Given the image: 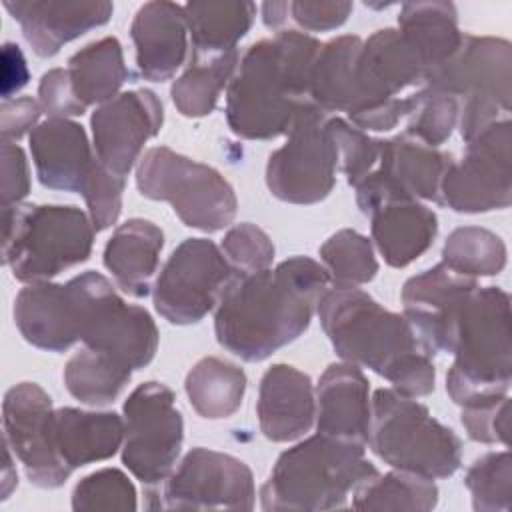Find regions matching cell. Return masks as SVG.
I'll return each instance as SVG.
<instances>
[{"label": "cell", "mask_w": 512, "mask_h": 512, "mask_svg": "<svg viewBox=\"0 0 512 512\" xmlns=\"http://www.w3.org/2000/svg\"><path fill=\"white\" fill-rule=\"evenodd\" d=\"M330 286L326 268L308 256L236 272L214 308L216 340L244 362H262L308 330Z\"/></svg>", "instance_id": "cell-1"}, {"label": "cell", "mask_w": 512, "mask_h": 512, "mask_svg": "<svg viewBox=\"0 0 512 512\" xmlns=\"http://www.w3.org/2000/svg\"><path fill=\"white\" fill-rule=\"evenodd\" d=\"M320 46V40L298 30H280L252 44L226 88L230 130L246 140L286 136L312 104L310 74Z\"/></svg>", "instance_id": "cell-2"}, {"label": "cell", "mask_w": 512, "mask_h": 512, "mask_svg": "<svg viewBox=\"0 0 512 512\" xmlns=\"http://www.w3.org/2000/svg\"><path fill=\"white\" fill-rule=\"evenodd\" d=\"M316 312L344 362L376 372L404 396L420 398L434 392L432 356L404 314L382 308L360 288H330Z\"/></svg>", "instance_id": "cell-3"}, {"label": "cell", "mask_w": 512, "mask_h": 512, "mask_svg": "<svg viewBox=\"0 0 512 512\" xmlns=\"http://www.w3.org/2000/svg\"><path fill=\"white\" fill-rule=\"evenodd\" d=\"M510 296L498 286H476L456 310L448 352L454 362L446 392L462 408L498 402L512 380Z\"/></svg>", "instance_id": "cell-4"}, {"label": "cell", "mask_w": 512, "mask_h": 512, "mask_svg": "<svg viewBox=\"0 0 512 512\" xmlns=\"http://www.w3.org/2000/svg\"><path fill=\"white\" fill-rule=\"evenodd\" d=\"M376 474L362 444L318 432L278 456L260 488V504L270 512L344 508Z\"/></svg>", "instance_id": "cell-5"}, {"label": "cell", "mask_w": 512, "mask_h": 512, "mask_svg": "<svg viewBox=\"0 0 512 512\" xmlns=\"http://www.w3.org/2000/svg\"><path fill=\"white\" fill-rule=\"evenodd\" d=\"M94 232L90 216L76 206H8L2 208V260L18 282H48L90 258Z\"/></svg>", "instance_id": "cell-6"}, {"label": "cell", "mask_w": 512, "mask_h": 512, "mask_svg": "<svg viewBox=\"0 0 512 512\" xmlns=\"http://www.w3.org/2000/svg\"><path fill=\"white\" fill-rule=\"evenodd\" d=\"M368 446L390 468L422 478H448L462 464V440L428 408L394 388H378Z\"/></svg>", "instance_id": "cell-7"}, {"label": "cell", "mask_w": 512, "mask_h": 512, "mask_svg": "<svg viewBox=\"0 0 512 512\" xmlns=\"http://www.w3.org/2000/svg\"><path fill=\"white\" fill-rule=\"evenodd\" d=\"M424 86L458 100V128L468 142L490 124L508 118L512 46L504 38L462 34L456 52L428 74Z\"/></svg>", "instance_id": "cell-8"}, {"label": "cell", "mask_w": 512, "mask_h": 512, "mask_svg": "<svg viewBox=\"0 0 512 512\" xmlns=\"http://www.w3.org/2000/svg\"><path fill=\"white\" fill-rule=\"evenodd\" d=\"M136 186L144 198L168 202L188 228L202 232L230 226L238 212L236 192L216 168L166 146L148 148L140 156Z\"/></svg>", "instance_id": "cell-9"}, {"label": "cell", "mask_w": 512, "mask_h": 512, "mask_svg": "<svg viewBox=\"0 0 512 512\" xmlns=\"http://www.w3.org/2000/svg\"><path fill=\"white\" fill-rule=\"evenodd\" d=\"M174 400L166 384L150 380L134 388L122 406V464L146 488L170 476L182 450L184 422Z\"/></svg>", "instance_id": "cell-10"}, {"label": "cell", "mask_w": 512, "mask_h": 512, "mask_svg": "<svg viewBox=\"0 0 512 512\" xmlns=\"http://www.w3.org/2000/svg\"><path fill=\"white\" fill-rule=\"evenodd\" d=\"M286 136V144L268 156V190L290 204L324 200L336 184L340 166L338 148L328 130V114L310 104Z\"/></svg>", "instance_id": "cell-11"}, {"label": "cell", "mask_w": 512, "mask_h": 512, "mask_svg": "<svg viewBox=\"0 0 512 512\" xmlns=\"http://www.w3.org/2000/svg\"><path fill=\"white\" fill-rule=\"evenodd\" d=\"M234 276L236 270L212 240L186 238L152 286L154 308L170 324H196L216 308Z\"/></svg>", "instance_id": "cell-12"}, {"label": "cell", "mask_w": 512, "mask_h": 512, "mask_svg": "<svg viewBox=\"0 0 512 512\" xmlns=\"http://www.w3.org/2000/svg\"><path fill=\"white\" fill-rule=\"evenodd\" d=\"M512 124L498 120L466 142L460 160L446 168L438 204L460 214L504 210L512 202Z\"/></svg>", "instance_id": "cell-13"}, {"label": "cell", "mask_w": 512, "mask_h": 512, "mask_svg": "<svg viewBox=\"0 0 512 512\" xmlns=\"http://www.w3.org/2000/svg\"><path fill=\"white\" fill-rule=\"evenodd\" d=\"M152 510H252L254 476L236 456L192 448L170 476L156 488H148Z\"/></svg>", "instance_id": "cell-14"}, {"label": "cell", "mask_w": 512, "mask_h": 512, "mask_svg": "<svg viewBox=\"0 0 512 512\" xmlns=\"http://www.w3.org/2000/svg\"><path fill=\"white\" fill-rule=\"evenodd\" d=\"M4 442L38 488H60L72 474L54 448V406L34 382L12 386L2 400Z\"/></svg>", "instance_id": "cell-15"}, {"label": "cell", "mask_w": 512, "mask_h": 512, "mask_svg": "<svg viewBox=\"0 0 512 512\" xmlns=\"http://www.w3.org/2000/svg\"><path fill=\"white\" fill-rule=\"evenodd\" d=\"M164 122V108L152 90H128L92 112V140L98 162L114 176L124 178L140 160L144 144Z\"/></svg>", "instance_id": "cell-16"}, {"label": "cell", "mask_w": 512, "mask_h": 512, "mask_svg": "<svg viewBox=\"0 0 512 512\" xmlns=\"http://www.w3.org/2000/svg\"><path fill=\"white\" fill-rule=\"evenodd\" d=\"M82 282H38L24 286L14 300V324L34 348L66 352L80 342Z\"/></svg>", "instance_id": "cell-17"}, {"label": "cell", "mask_w": 512, "mask_h": 512, "mask_svg": "<svg viewBox=\"0 0 512 512\" xmlns=\"http://www.w3.org/2000/svg\"><path fill=\"white\" fill-rule=\"evenodd\" d=\"M476 286L474 278L454 274L442 262L404 282V318L430 356L448 352L456 310Z\"/></svg>", "instance_id": "cell-18"}, {"label": "cell", "mask_w": 512, "mask_h": 512, "mask_svg": "<svg viewBox=\"0 0 512 512\" xmlns=\"http://www.w3.org/2000/svg\"><path fill=\"white\" fill-rule=\"evenodd\" d=\"M426 76L428 66L422 54L398 28H382L368 40H362L356 60V78L366 98L362 112L398 98L410 86H424Z\"/></svg>", "instance_id": "cell-19"}, {"label": "cell", "mask_w": 512, "mask_h": 512, "mask_svg": "<svg viewBox=\"0 0 512 512\" xmlns=\"http://www.w3.org/2000/svg\"><path fill=\"white\" fill-rule=\"evenodd\" d=\"M30 152L42 186L84 194L100 162L86 130L70 118H48L30 132Z\"/></svg>", "instance_id": "cell-20"}, {"label": "cell", "mask_w": 512, "mask_h": 512, "mask_svg": "<svg viewBox=\"0 0 512 512\" xmlns=\"http://www.w3.org/2000/svg\"><path fill=\"white\" fill-rule=\"evenodd\" d=\"M4 8L20 24L32 50L50 58L60 48L92 28L104 26L114 6L110 2L76 0H4Z\"/></svg>", "instance_id": "cell-21"}, {"label": "cell", "mask_w": 512, "mask_h": 512, "mask_svg": "<svg viewBox=\"0 0 512 512\" xmlns=\"http://www.w3.org/2000/svg\"><path fill=\"white\" fill-rule=\"evenodd\" d=\"M316 430L320 434L366 446L370 432V384L350 364H330L316 386Z\"/></svg>", "instance_id": "cell-22"}, {"label": "cell", "mask_w": 512, "mask_h": 512, "mask_svg": "<svg viewBox=\"0 0 512 512\" xmlns=\"http://www.w3.org/2000/svg\"><path fill=\"white\" fill-rule=\"evenodd\" d=\"M136 66L144 80H170L188 54V26L184 6L168 0L146 2L138 8L130 28Z\"/></svg>", "instance_id": "cell-23"}, {"label": "cell", "mask_w": 512, "mask_h": 512, "mask_svg": "<svg viewBox=\"0 0 512 512\" xmlns=\"http://www.w3.org/2000/svg\"><path fill=\"white\" fill-rule=\"evenodd\" d=\"M258 424L272 442L304 436L316 418V394L308 374L290 364L270 366L258 390Z\"/></svg>", "instance_id": "cell-24"}, {"label": "cell", "mask_w": 512, "mask_h": 512, "mask_svg": "<svg viewBox=\"0 0 512 512\" xmlns=\"http://www.w3.org/2000/svg\"><path fill=\"white\" fill-rule=\"evenodd\" d=\"M452 160V154L426 146L402 132L394 138L380 140V158L370 174L398 196L438 202L440 180Z\"/></svg>", "instance_id": "cell-25"}, {"label": "cell", "mask_w": 512, "mask_h": 512, "mask_svg": "<svg viewBox=\"0 0 512 512\" xmlns=\"http://www.w3.org/2000/svg\"><path fill=\"white\" fill-rule=\"evenodd\" d=\"M372 240L384 262L404 268L420 258L438 234L436 214L414 198L390 200L368 214Z\"/></svg>", "instance_id": "cell-26"}, {"label": "cell", "mask_w": 512, "mask_h": 512, "mask_svg": "<svg viewBox=\"0 0 512 512\" xmlns=\"http://www.w3.org/2000/svg\"><path fill=\"white\" fill-rule=\"evenodd\" d=\"M162 246L160 226L144 218H130L112 232L102 260L124 294L144 298L152 292Z\"/></svg>", "instance_id": "cell-27"}, {"label": "cell", "mask_w": 512, "mask_h": 512, "mask_svg": "<svg viewBox=\"0 0 512 512\" xmlns=\"http://www.w3.org/2000/svg\"><path fill=\"white\" fill-rule=\"evenodd\" d=\"M122 442L124 420L116 412H90L70 406L54 410V448L72 472L112 458Z\"/></svg>", "instance_id": "cell-28"}, {"label": "cell", "mask_w": 512, "mask_h": 512, "mask_svg": "<svg viewBox=\"0 0 512 512\" xmlns=\"http://www.w3.org/2000/svg\"><path fill=\"white\" fill-rule=\"evenodd\" d=\"M360 36H338L320 46L310 74V100L322 112H346L348 118L366 108V98L356 78Z\"/></svg>", "instance_id": "cell-29"}, {"label": "cell", "mask_w": 512, "mask_h": 512, "mask_svg": "<svg viewBox=\"0 0 512 512\" xmlns=\"http://www.w3.org/2000/svg\"><path fill=\"white\" fill-rule=\"evenodd\" d=\"M66 76L82 108L102 106L116 98L122 84L130 78L120 40L116 36H104L86 44L70 56Z\"/></svg>", "instance_id": "cell-30"}, {"label": "cell", "mask_w": 512, "mask_h": 512, "mask_svg": "<svg viewBox=\"0 0 512 512\" xmlns=\"http://www.w3.org/2000/svg\"><path fill=\"white\" fill-rule=\"evenodd\" d=\"M184 16L192 38V54L216 56L238 50L236 44L254 22L256 4L246 0L188 2L184 4Z\"/></svg>", "instance_id": "cell-31"}, {"label": "cell", "mask_w": 512, "mask_h": 512, "mask_svg": "<svg viewBox=\"0 0 512 512\" xmlns=\"http://www.w3.org/2000/svg\"><path fill=\"white\" fill-rule=\"evenodd\" d=\"M398 30L422 54L428 74L456 52L464 34L458 30V14L452 2L402 4Z\"/></svg>", "instance_id": "cell-32"}, {"label": "cell", "mask_w": 512, "mask_h": 512, "mask_svg": "<svg viewBox=\"0 0 512 512\" xmlns=\"http://www.w3.org/2000/svg\"><path fill=\"white\" fill-rule=\"evenodd\" d=\"M184 390L198 416L206 420L230 418L242 406L246 374L228 360L206 356L186 374Z\"/></svg>", "instance_id": "cell-33"}, {"label": "cell", "mask_w": 512, "mask_h": 512, "mask_svg": "<svg viewBox=\"0 0 512 512\" xmlns=\"http://www.w3.org/2000/svg\"><path fill=\"white\" fill-rule=\"evenodd\" d=\"M238 60V50L216 56H198L190 52L186 70L170 88L176 110L188 118H202L210 114L216 108L222 90L230 84Z\"/></svg>", "instance_id": "cell-34"}, {"label": "cell", "mask_w": 512, "mask_h": 512, "mask_svg": "<svg viewBox=\"0 0 512 512\" xmlns=\"http://www.w3.org/2000/svg\"><path fill=\"white\" fill-rule=\"evenodd\" d=\"M132 372L118 360L84 348L66 362L64 384L76 400L90 406H104L118 398L130 382Z\"/></svg>", "instance_id": "cell-35"}, {"label": "cell", "mask_w": 512, "mask_h": 512, "mask_svg": "<svg viewBox=\"0 0 512 512\" xmlns=\"http://www.w3.org/2000/svg\"><path fill=\"white\" fill-rule=\"evenodd\" d=\"M438 504V486L430 478L392 470L376 474L352 494L356 510H408L428 512Z\"/></svg>", "instance_id": "cell-36"}, {"label": "cell", "mask_w": 512, "mask_h": 512, "mask_svg": "<svg viewBox=\"0 0 512 512\" xmlns=\"http://www.w3.org/2000/svg\"><path fill=\"white\" fill-rule=\"evenodd\" d=\"M442 264L466 278L496 276L506 266V246L498 234L486 228L462 226L448 234Z\"/></svg>", "instance_id": "cell-37"}, {"label": "cell", "mask_w": 512, "mask_h": 512, "mask_svg": "<svg viewBox=\"0 0 512 512\" xmlns=\"http://www.w3.org/2000/svg\"><path fill=\"white\" fill-rule=\"evenodd\" d=\"M320 258L332 288H358L370 282L378 272L372 242L350 228L334 232L320 246Z\"/></svg>", "instance_id": "cell-38"}, {"label": "cell", "mask_w": 512, "mask_h": 512, "mask_svg": "<svg viewBox=\"0 0 512 512\" xmlns=\"http://www.w3.org/2000/svg\"><path fill=\"white\" fill-rule=\"evenodd\" d=\"M464 484L472 494L476 512L512 510V460L510 452H488L466 472Z\"/></svg>", "instance_id": "cell-39"}, {"label": "cell", "mask_w": 512, "mask_h": 512, "mask_svg": "<svg viewBox=\"0 0 512 512\" xmlns=\"http://www.w3.org/2000/svg\"><path fill=\"white\" fill-rule=\"evenodd\" d=\"M458 118L460 104L456 98L422 86L416 92V106L408 116V126L404 132L426 146L438 148L452 136L454 128L458 126Z\"/></svg>", "instance_id": "cell-40"}, {"label": "cell", "mask_w": 512, "mask_h": 512, "mask_svg": "<svg viewBox=\"0 0 512 512\" xmlns=\"http://www.w3.org/2000/svg\"><path fill=\"white\" fill-rule=\"evenodd\" d=\"M76 512H132L136 510V488L118 468H102L84 476L72 492Z\"/></svg>", "instance_id": "cell-41"}, {"label": "cell", "mask_w": 512, "mask_h": 512, "mask_svg": "<svg viewBox=\"0 0 512 512\" xmlns=\"http://www.w3.org/2000/svg\"><path fill=\"white\" fill-rule=\"evenodd\" d=\"M328 130L338 148L340 168L346 174L348 184L356 186L376 168L380 158V140L338 116H328Z\"/></svg>", "instance_id": "cell-42"}, {"label": "cell", "mask_w": 512, "mask_h": 512, "mask_svg": "<svg viewBox=\"0 0 512 512\" xmlns=\"http://www.w3.org/2000/svg\"><path fill=\"white\" fill-rule=\"evenodd\" d=\"M220 250L238 274L266 270L274 260V244L270 236L252 222L232 226L224 234Z\"/></svg>", "instance_id": "cell-43"}, {"label": "cell", "mask_w": 512, "mask_h": 512, "mask_svg": "<svg viewBox=\"0 0 512 512\" xmlns=\"http://www.w3.org/2000/svg\"><path fill=\"white\" fill-rule=\"evenodd\" d=\"M126 180L110 174L102 164L82 194L88 206V216L96 232L116 224L122 210V192Z\"/></svg>", "instance_id": "cell-44"}, {"label": "cell", "mask_w": 512, "mask_h": 512, "mask_svg": "<svg viewBox=\"0 0 512 512\" xmlns=\"http://www.w3.org/2000/svg\"><path fill=\"white\" fill-rule=\"evenodd\" d=\"M460 420L470 440L482 444H508L510 400L504 396L498 402L462 408Z\"/></svg>", "instance_id": "cell-45"}, {"label": "cell", "mask_w": 512, "mask_h": 512, "mask_svg": "<svg viewBox=\"0 0 512 512\" xmlns=\"http://www.w3.org/2000/svg\"><path fill=\"white\" fill-rule=\"evenodd\" d=\"M352 2L338 0H296L290 2V16L300 28L310 32H326L340 28L352 14Z\"/></svg>", "instance_id": "cell-46"}, {"label": "cell", "mask_w": 512, "mask_h": 512, "mask_svg": "<svg viewBox=\"0 0 512 512\" xmlns=\"http://www.w3.org/2000/svg\"><path fill=\"white\" fill-rule=\"evenodd\" d=\"M38 102L42 112H46L50 118H70L86 112L70 90L66 68H52L42 76L38 84Z\"/></svg>", "instance_id": "cell-47"}, {"label": "cell", "mask_w": 512, "mask_h": 512, "mask_svg": "<svg viewBox=\"0 0 512 512\" xmlns=\"http://www.w3.org/2000/svg\"><path fill=\"white\" fill-rule=\"evenodd\" d=\"M30 192V172L24 150L14 142H2V208L20 204Z\"/></svg>", "instance_id": "cell-48"}, {"label": "cell", "mask_w": 512, "mask_h": 512, "mask_svg": "<svg viewBox=\"0 0 512 512\" xmlns=\"http://www.w3.org/2000/svg\"><path fill=\"white\" fill-rule=\"evenodd\" d=\"M42 106L34 98H12L4 100L0 106V134L2 142L20 140L24 134L38 126Z\"/></svg>", "instance_id": "cell-49"}, {"label": "cell", "mask_w": 512, "mask_h": 512, "mask_svg": "<svg viewBox=\"0 0 512 512\" xmlns=\"http://www.w3.org/2000/svg\"><path fill=\"white\" fill-rule=\"evenodd\" d=\"M28 78L30 72L20 46L6 42L2 46V100H12V96L28 84Z\"/></svg>", "instance_id": "cell-50"}, {"label": "cell", "mask_w": 512, "mask_h": 512, "mask_svg": "<svg viewBox=\"0 0 512 512\" xmlns=\"http://www.w3.org/2000/svg\"><path fill=\"white\" fill-rule=\"evenodd\" d=\"M290 14V2H264L262 4V20L268 28L278 30Z\"/></svg>", "instance_id": "cell-51"}, {"label": "cell", "mask_w": 512, "mask_h": 512, "mask_svg": "<svg viewBox=\"0 0 512 512\" xmlns=\"http://www.w3.org/2000/svg\"><path fill=\"white\" fill-rule=\"evenodd\" d=\"M18 484L16 468L12 466L10 458V446L4 442V470H2V500H6L12 492V488Z\"/></svg>", "instance_id": "cell-52"}]
</instances>
